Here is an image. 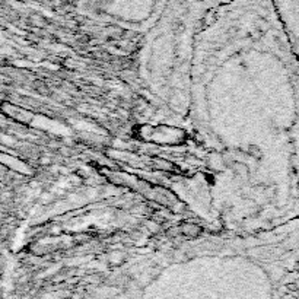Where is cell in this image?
<instances>
[{"label": "cell", "instance_id": "2", "mask_svg": "<svg viewBox=\"0 0 299 299\" xmlns=\"http://www.w3.org/2000/svg\"><path fill=\"white\" fill-rule=\"evenodd\" d=\"M235 0H166L164 16L174 18L177 21L196 19L209 9L219 8Z\"/></svg>", "mask_w": 299, "mask_h": 299}, {"label": "cell", "instance_id": "1", "mask_svg": "<svg viewBox=\"0 0 299 299\" xmlns=\"http://www.w3.org/2000/svg\"><path fill=\"white\" fill-rule=\"evenodd\" d=\"M95 8L117 19L144 22L156 12L164 11L166 0H88Z\"/></svg>", "mask_w": 299, "mask_h": 299}]
</instances>
